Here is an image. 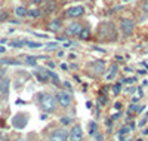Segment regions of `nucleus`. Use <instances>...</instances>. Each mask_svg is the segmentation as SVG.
Here are the masks:
<instances>
[{"label": "nucleus", "instance_id": "obj_1", "mask_svg": "<svg viewBox=\"0 0 148 141\" xmlns=\"http://www.w3.org/2000/svg\"><path fill=\"white\" fill-rule=\"evenodd\" d=\"M40 107L46 113H53L56 109V100L49 94H43L40 95Z\"/></svg>", "mask_w": 148, "mask_h": 141}, {"label": "nucleus", "instance_id": "obj_2", "mask_svg": "<svg viewBox=\"0 0 148 141\" xmlns=\"http://www.w3.org/2000/svg\"><path fill=\"white\" fill-rule=\"evenodd\" d=\"M56 101L59 102V106L62 109H68L71 106V95L68 92H64V91H59L56 94Z\"/></svg>", "mask_w": 148, "mask_h": 141}, {"label": "nucleus", "instance_id": "obj_3", "mask_svg": "<svg viewBox=\"0 0 148 141\" xmlns=\"http://www.w3.org/2000/svg\"><path fill=\"white\" fill-rule=\"evenodd\" d=\"M120 30L125 36H130L135 30V22L132 19H121L120 22Z\"/></svg>", "mask_w": 148, "mask_h": 141}, {"label": "nucleus", "instance_id": "obj_4", "mask_svg": "<svg viewBox=\"0 0 148 141\" xmlns=\"http://www.w3.org/2000/svg\"><path fill=\"white\" fill-rule=\"evenodd\" d=\"M70 141H83V131L80 125H74L68 134Z\"/></svg>", "mask_w": 148, "mask_h": 141}, {"label": "nucleus", "instance_id": "obj_5", "mask_svg": "<svg viewBox=\"0 0 148 141\" xmlns=\"http://www.w3.org/2000/svg\"><path fill=\"white\" fill-rule=\"evenodd\" d=\"M67 138H68L67 131H64V129H55L51 134V137H49V141H67Z\"/></svg>", "mask_w": 148, "mask_h": 141}, {"label": "nucleus", "instance_id": "obj_6", "mask_svg": "<svg viewBox=\"0 0 148 141\" xmlns=\"http://www.w3.org/2000/svg\"><path fill=\"white\" fill-rule=\"evenodd\" d=\"M65 14L70 18H79V17H82L84 14V8L83 6H71V8L67 9Z\"/></svg>", "mask_w": 148, "mask_h": 141}, {"label": "nucleus", "instance_id": "obj_7", "mask_svg": "<svg viewBox=\"0 0 148 141\" xmlns=\"http://www.w3.org/2000/svg\"><path fill=\"white\" fill-rule=\"evenodd\" d=\"M12 123H14L15 128H21V129H22V128L27 125V116H25V114H16V116L14 118V122H12Z\"/></svg>", "mask_w": 148, "mask_h": 141}, {"label": "nucleus", "instance_id": "obj_8", "mask_svg": "<svg viewBox=\"0 0 148 141\" xmlns=\"http://www.w3.org/2000/svg\"><path fill=\"white\" fill-rule=\"evenodd\" d=\"M104 67H105V62L104 61H95L90 64V70L95 74H102L104 73Z\"/></svg>", "mask_w": 148, "mask_h": 141}, {"label": "nucleus", "instance_id": "obj_9", "mask_svg": "<svg viewBox=\"0 0 148 141\" xmlns=\"http://www.w3.org/2000/svg\"><path fill=\"white\" fill-rule=\"evenodd\" d=\"M82 25L80 24H77V22H73V24H70L68 25V28H67V34L68 36H79V33L82 31Z\"/></svg>", "mask_w": 148, "mask_h": 141}, {"label": "nucleus", "instance_id": "obj_10", "mask_svg": "<svg viewBox=\"0 0 148 141\" xmlns=\"http://www.w3.org/2000/svg\"><path fill=\"white\" fill-rule=\"evenodd\" d=\"M117 71H119V67L116 66V64H113V66H111V68H110V71H108V74L105 76V79H107V80H113L116 76H117Z\"/></svg>", "mask_w": 148, "mask_h": 141}, {"label": "nucleus", "instance_id": "obj_11", "mask_svg": "<svg viewBox=\"0 0 148 141\" xmlns=\"http://www.w3.org/2000/svg\"><path fill=\"white\" fill-rule=\"evenodd\" d=\"M79 37L82 40H88L89 37H90V30L89 28H82V31L79 33Z\"/></svg>", "mask_w": 148, "mask_h": 141}, {"label": "nucleus", "instance_id": "obj_12", "mask_svg": "<svg viewBox=\"0 0 148 141\" xmlns=\"http://www.w3.org/2000/svg\"><path fill=\"white\" fill-rule=\"evenodd\" d=\"M49 28H51L52 31H59V30H61V21H59V19L52 21L51 24H49Z\"/></svg>", "mask_w": 148, "mask_h": 141}, {"label": "nucleus", "instance_id": "obj_13", "mask_svg": "<svg viewBox=\"0 0 148 141\" xmlns=\"http://www.w3.org/2000/svg\"><path fill=\"white\" fill-rule=\"evenodd\" d=\"M8 89H9V79L3 77L2 83H0V91H2L3 94H8Z\"/></svg>", "mask_w": 148, "mask_h": 141}, {"label": "nucleus", "instance_id": "obj_14", "mask_svg": "<svg viewBox=\"0 0 148 141\" xmlns=\"http://www.w3.org/2000/svg\"><path fill=\"white\" fill-rule=\"evenodd\" d=\"M15 15H16L18 18L25 17V15H27V9H25V8H22V6H18V8L15 9Z\"/></svg>", "mask_w": 148, "mask_h": 141}, {"label": "nucleus", "instance_id": "obj_15", "mask_svg": "<svg viewBox=\"0 0 148 141\" xmlns=\"http://www.w3.org/2000/svg\"><path fill=\"white\" fill-rule=\"evenodd\" d=\"M27 15L30 18H37V17H40V10L39 9H30V10H27Z\"/></svg>", "mask_w": 148, "mask_h": 141}, {"label": "nucleus", "instance_id": "obj_16", "mask_svg": "<svg viewBox=\"0 0 148 141\" xmlns=\"http://www.w3.org/2000/svg\"><path fill=\"white\" fill-rule=\"evenodd\" d=\"M139 98H142V91H141V89H138V91L133 94V98H132V101H138Z\"/></svg>", "mask_w": 148, "mask_h": 141}, {"label": "nucleus", "instance_id": "obj_17", "mask_svg": "<svg viewBox=\"0 0 148 141\" xmlns=\"http://www.w3.org/2000/svg\"><path fill=\"white\" fill-rule=\"evenodd\" d=\"M25 45L30 48H40L42 46V43H34V42H25Z\"/></svg>", "mask_w": 148, "mask_h": 141}, {"label": "nucleus", "instance_id": "obj_18", "mask_svg": "<svg viewBox=\"0 0 148 141\" xmlns=\"http://www.w3.org/2000/svg\"><path fill=\"white\" fill-rule=\"evenodd\" d=\"M89 131H90V134H96L95 131H96V123L95 122H92L90 125H89Z\"/></svg>", "mask_w": 148, "mask_h": 141}, {"label": "nucleus", "instance_id": "obj_19", "mask_svg": "<svg viewBox=\"0 0 148 141\" xmlns=\"http://www.w3.org/2000/svg\"><path fill=\"white\" fill-rule=\"evenodd\" d=\"M61 123L62 125H70L71 123V118H61Z\"/></svg>", "mask_w": 148, "mask_h": 141}, {"label": "nucleus", "instance_id": "obj_20", "mask_svg": "<svg viewBox=\"0 0 148 141\" xmlns=\"http://www.w3.org/2000/svg\"><path fill=\"white\" fill-rule=\"evenodd\" d=\"M120 89H121V85H120V83H117V85H116V86L113 88V91H114V95H119Z\"/></svg>", "mask_w": 148, "mask_h": 141}, {"label": "nucleus", "instance_id": "obj_21", "mask_svg": "<svg viewBox=\"0 0 148 141\" xmlns=\"http://www.w3.org/2000/svg\"><path fill=\"white\" fill-rule=\"evenodd\" d=\"M142 10L145 12V14H148V0H145V2L142 3Z\"/></svg>", "mask_w": 148, "mask_h": 141}, {"label": "nucleus", "instance_id": "obj_22", "mask_svg": "<svg viewBox=\"0 0 148 141\" xmlns=\"http://www.w3.org/2000/svg\"><path fill=\"white\" fill-rule=\"evenodd\" d=\"M22 45H25V42H14V43H12V46H15V48H19Z\"/></svg>", "mask_w": 148, "mask_h": 141}, {"label": "nucleus", "instance_id": "obj_23", "mask_svg": "<svg viewBox=\"0 0 148 141\" xmlns=\"http://www.w3.org/2000/svg\"><path fill=\"white\" fill-rule=\"evenodd\" d=\"M125 82H126V83H133V82H136V79H135V77H132V79H126Z\"/></svg>", "mask_w": 148, "mask_h": 141}, {"label": "nucleus", "instance_id": "obj_24", "mask_svg": "<svg viewBox=\"0 0 148 141\" xmlns=\"http://www.w3.org/2000/svg\"><path fill=\"white\" fill-rule=\"evenodd\" d=\"M129 132V128H123V129L120 131V134H127Z\"/></svg>", "mask_w": 148, "mask_h": 141}, {"label": "nucleus", "instance_id": "obj_25", "mask_svg": "<svg viewBox=\"0 0 148 141\" xmlns=\"http://www.w3.org/2000/svg\"><path fill=\"white\" fill-rule=\"evenodd\" d=\"M3 77H5V70L0 68V79H3Z\"/></svg>", "mask_w": 148, "mask_h": 141}, {"label": "nucleus", "instance_id": "obj_26", "mask_svg": "<svg viewBox=\"0 0 148 141\" xmlns=\"http://www.w3.org/2000/svg\"><path fill=\"white\" fill-rule=\"evenodd\" d=\"M46 48H56V43H49Z\"/></svg>", "mask_w": 148, "mask_h": 141}, {"label": "nucleus", "instance_id": "obj_27", "mask_svg": "<svg viewBox=\"0 0 148 141\" xmlns=\"http://www.w3.org/2000/svg\"><path fill=\"white\" fill-rule=\"evenodd\" d=\"M31 2H33V3H36V5H39V3H42V2H43V0H31Z\"/></svg>", "mask_w": 148, "mask_h": 141}, {"label": "nucleus", "instance_id": "obj_28", "mask_svg": "<svg viewBox=\"0 0 148 141\" xmlns=\"http://www.w3.org/2000/svg\"><path fill=\"white\" fill-rule=\"evenodd\" d=\"M5 50H6V49H5L3 46H0V52H5Z\"/></svg>", "mask_w": 148, "mask_h": 141}, {"label": "nucleus", "instance_id": "obj_29", "mask_svg": "<svg viewBox=\"0 0 148 141\" xmlns=\"http://www.w3.org/2000/svg\"><path fill=\"white\" fill-rule=\"evenodd\" d=\"M15 141H27L25 138H18V140H15Z\"/></svg>", "mask_w": 148, "mask_h": 141}, {"label": "nucleus", "instance_id": "obj_30", "mask_svg": "<svg viewBox=\"0 0 148 141\" xmlns=\"http://www.w3.org/2000/svg\"><path fill=\"white\" fill-rule=\"evenodd\" d=\"M144 134H145V135H148V128H147V129L144 131Z\"/></svg>", "mask_w": 148, "mask_h": 141}, {"label": "nucleus", "instance_id": "obj_31", "mask_svg": "<svg viewBox=\"0 0 148 141\" xmlns=\"http://www.w3.org/2000/svg\"><path fill=\"white\" fill-rule=\"evenodd\" d=\"M121 2H127V0H121Z\"/></svg>", "mask_w": 148, "mask_h": 141}, {"label": "nucleus", "instance_id": "obj_32", "mask_svg": "<svg viewBox=\"0 0 148 141\" xmlns=\"http://www.w3.org/2000/svg\"><path fill=\"white\" fill-rule=\"evenodd\" d=\"M0 141H2V137H0Z\"/></svg>", "mask_w": 148, "mask_h": 141}]
</instances>
